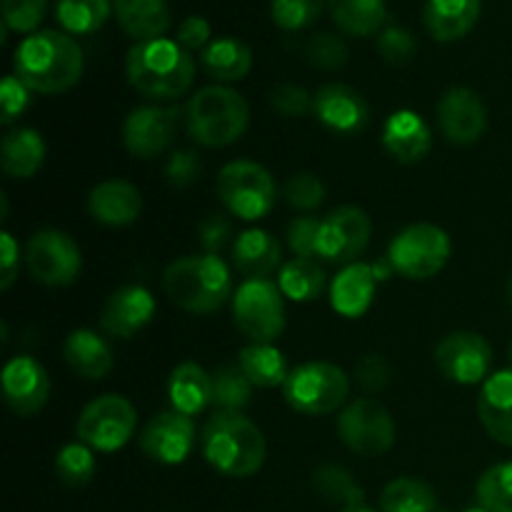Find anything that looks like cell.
<instances>
[{
    "mask_svg": "<svg viewBox=\"0 0 512 512\" xmlns=\"http://www.w3.org/2000/svg\"><path fill=\"white\" fill-rule=\"evenodd\" d=\"M25 265L33 280L48 288H63L78 278L83 255L63 230H38L25 245Z\"/></svg>",
    "mask_w": 512,
    "mask_h": 512,
    "instance_id": "cell-12",
    "label": "cell"
},
{
    "mask_svg": "<svg viewBox=\"0 0 512 512\" xmlns=\"http://www.w3.org/2000/svg\"><path fill=\"white\" fill-rule=\"evenodd\" d=\"M508 363H510V370H512V343H510V350H508Z\"/></svg>",
    "mask_w": 512,
    "mask_h": 512,
    "instance_id": "cell-56",
    "label": "cell"
},
{
    "mask_svg": "<svg viewBox=\"0 0 512 512\" xmlns=\"http://www.w3.org/2000/svg\"><path fill=\"white\" fill-rule=\"evenodd\" d=\"M30 103V90L15 75H8L0 85V123L10 125L18 115L25 113Z\"/></svg>",
    "mask_w": 512,
    "mask_h": 512,
    "instance_id": "cell-49",
    "label": "cell"
},
{
    "mask_svg": "<svg viewBox=\"0 0 512 512\" xmlns=\"http://www.w3.org/2000/svg\"><path fill=\"white\" fill-rule=\"evenodd\" d=\"M168 398L173 410L193 418L213 405V378L193 360L175 365L168 378Z\"/></svg>",
    "mask_w": 512,
    "mask_h": 512,
    "instance_id": "cell-28",
    "label": "cell"
},
{
    "mask_svg": "<svg viewBox=\"0 0 512 512\" xmlns=\"http://www.w3.org/2000/svg\"><path fill=\"white\" fill-rule=\"evenodd\" d=\"M155 315V298L143 285H123L105 303L100 325L108 335L120 340L133 338Z\"/></svg>",
    "mask_w": 512,
    "mask_h": 512,
    "instance_id": "cell-20",
    "label": "cell"
},
{
    "mask_svg": "<svg viewBox=\"0 0 512 512\" xmlns=\"http://www.w3.org/2000/svg\"><path fill=\"white\" fill-rule=\"evenodd\" d=\"M390 378H393V370L383 355H363L355 365V380L365 393H380V390L388 388Z\"/></svg>",
    "mask_w": 512,
    "mask_h": 512,
    "instance_id": "cell-48",
    "label": "cell"
},
{
    "mask_svg": "<svg viewBox=\"0 0 512 512\" xmlns=\"http://www.w3.org/2000/svg\"><path fill=\"white\" fill-rule=\"evenodd\" d=\"M143 195L128 180H105L88 195V213L95 223L108 228H125L140 218Z\"/></svg>",
    "mask_w": 512,
    "mask_h": 512,
    "instance_id": "cell-21",
    "label": "cell"
},
{
    "mask_svg": "<svg viewBox=\"0 0 512 512\" xmlns=\"http://www.w3.org/2000/svg\"><path fill=\"white\" fill-rule=\"evenodd\" d=\"M138 428V413L133 403L123 395H100L88 403L75 423V435L80 443L100 453H115L123 448Z\"/></svg>",
    "mask_w": 512,
    "mask_h": 512,
    "instance_id": "cell-10",
    "label": "cell"
},
{
    "mask_svg": "<svg viewBox=\"0 0 512 512\" xmlns=\"http://www.w3.org/2000/svg\"><path fill=\"white\" fill-rule=\"evenodd\" d=\"M438 512H445V510H438Z\"/></svg>",
    "mask_w": 512,
    "mask_h": 512,
    "instance_id": "cell-58",
    "label": "cell"
},
{
    "mask_svg": "<svg viewBox=\"0 0 512 512\" xmlns=\"http://www.w3.org/2000/svg\"><path fill=\"white\" fill-rule=\"evenodd\" d=\"M3 398L20 418L40 413L50 398V378L30 355H18L3 368Z\"/></svg>",
    "mask_w": 512,
    "mask_h": 512,
    "instance_id": "cell-18",
    "label": "cell"
},
{
    "mask_svg": "<svg viewBox=\"0 0 512 512\" xmlns=\"http://www.w3.org/2000/svg\"><path fill=\"white\" fill-rule=\"evenodd\" d=\"M478 418L495 443L512 448V370L493 373L478 398Z\"/></svg>",
    "mask_w": 512,
    "mask_h": 512,
    "instance_id": "cell-24",
    "label": "cell"
},
{
    "mask_svg": "<svg viewBox=\"0 0 512 512\" xmlns=\"http://www.w3.org/2000/svg\"><path fill=\"white\" fill-rule=\"evenodd\" d=\"M313 485L318 495H323L328 503H338L343 508L365 503L363 490L355 485L353 475L345 468H338V465H323V468L315 470Z\"/></svg>",
    "mask_w": 512,
    "mask_h": 512,
    "instance_id": "cell-38",
    "label": "cell"
},
{
    "mask_svg": "<svg viewBox=\"0 0 512 512\" xmlns=\"http://www.w3.org/2000/svg\"><path fill=\"white\" fill-rule=\"evenodd\" d=\"M270 103H273L275 113L285 115V118H303V115L313 113V95L293 83L278 85L270 95Z\"/></svg>",
    "mask_w": 512,
    "mask_h": 512,
    "instance_id": "cell-47",
    "label": "cell"
},
{
    "mask_svg": "<svg viewBox=\"0 0 512 512\" xmlns=\"http://www.w3.org/2000/svg\"><path fill=\"white\" fill-rule=\"evenodd\" d=\"M200 450L213 470L225 478H250L268 455L265 435L240 413H215L200 433Z\"/></svg>",
    "mask_w": 512,
    "mask_h": 512,
    "instance_id": "cell-3",
    "label": "cell"
},
{
    "mask_svg": "<svg viewBox=\"0 0 512 512\" xmlns=\"http://www.w3.org/2000/svg\"><path fill=\"white\" fill-rule=\"evenodd\" d=\"M320 228H323V220L313 218V215L295 218L288 225V245L295 258H318Z\"/></svg>",
    "mask_w": 512,
    "mask_h": 512,
    "instance_id": "cell-46",
    "label": "cell"
},
{
    "mask_svg": "<svg viewBox=\"0 0 512 512\" xmlns=\"http://www.w3.org/2000/svg\"><path fill=\"white\" fill-rule=\"evenodd\" d=\"M0 263H3L0 290H8L10 285L15 283V278H18V263H20V248L8 230H3V235H0Z\"/></svg>",
    "mask_w": 512,
    "mask_h": 512,
    "instance_id": "cell-53",
    "label": "cell"
},
{
    "mask_svg": "<svg viewBox=\"0 0 512 512\" xmlns=\"http://www.w3.org/2000/svg\"><path fill=\"white\" fill-rule=\"evenodd\" d=\"M113 8L120 28L138 43L163 38L170 28L168 0H115Z\"/></svg>",
    "mask_w": 512,
    "mask_h": 512,
    "instance_id": "cell-30",
    "label": "cell"
},
{
    "mask_svg": "<svg viewBox=\"0 0 512 512\" xmlns=\"http://www.w3.org/2000/svg\"><path fill=\"white\" fill-rule=\"evenodd\" d=\"M230 235H233V225H230V220L220 213L208 215V218L198 225V240L205 248V253H218V250L228 243Z\"/></svg>",
    "mask_w": 512,
    "mask_h": 512,
    "instance_id": "cell-51",
    "label": "cell"
},
{
    "mask_svg": "<svg viewBox=\"0 0 512 512\" xmlns=\"http://www.w3.org/2000/svg\"><path fill=\"white\" fill-rule=\"evenodd\" d=\"M370 233H373V225H370L365 210L355 208V205L335 208L320 228L318 255L328 263L343 265V268L358 263V258L368 248Z\"/></svg>",
    "mask_w": 512,
    "mask_h": 512,
    "instance_id": "cell-14",
    "label": "cell"
},
{
    "mask_svg": "<svg viewBox=\"0 0 512 512\" xmlns=\"http://www.w3.org/2000/svg\"><path fill=\"white\" fill-rule=\"evenodd\" d=\"M438 125L448 143L473 145L483 138L488 128V108L475 90L455 85L440 98Z\"/></svg>",
    "mask_w": 512,
    "mask_h": 512,
    "instance_id": "cell-17",
    "label": "cell"
},
{
    "mask_svg": "<svg viewBox=\"0 0 512 512\" xmlns=\"http://www.w3.org/2000/svg\"><path fill=\"white\" fill-rule=\"evenodd\" d=\"M238 365L253 388H283L290 375L285 355L275 345H245L238 355Z\"/></svg>",
    "mask_w": 512,
    "mask_h": 512,
    "instance_id": "cell-32",
    "label": "cell"
},
{
    "mask_svg": "<svg viewBox=\"0 0 512 512\" xmlns=\"http://www.w3.org/2000/svg\"><path fill=\"white\" fill-rule=\"evenodd\" d=\"M350 378L343 368L325 360H313L290 370L283 385V398L300 415H328L345 405Z\"/></svg>",
    "mask_w": 512,
    "mask_h": 512,
    "instance_id": "cell-6",
    "label": "cell"
},
{
    "mask_svg": "<svg viewBox=\"0 0 512 512\" xmlns=\"http://www.w3.org/2000/svg\"><path fill=\"white\" fill-rule=\"evenodd\" d=\"M125 73L143 98L168 103L193 85L195 60L178 40H143L128 50Z\"/></svg>",
    "mask_w": 512,
    "mask_h": 512,
    "instance_id": "cell-2",
    "label": "cell"
},
{
    "mask_svg": "<svg viewBox=\"0 0 512 512\" xmlns=\"http://www.w3.org/2000/svg\"><path fill=\"white\" fill-rule=\"evenodd\" d=\"M313 115L333 133L355 135L368 125L370 108L350 85L328 83L313 95Z\"/></svg>",
    "mask_w": 512,
    "mask_h": 512,
    "instance_id": "cell-19",
    "label": "cell"
},
{
    "mask_svg": "<svg viewBox=\"0 0 512 512\" xmlns=\"http://www.w3.org/2000/svg\"><path fill=\"white\" fill-rule=\"evenodd\" d=\"M328 0H270L273 20L285 30H300L315 23Z\"/></svg>",
    "mask_w": 512,
    "mask_h": 512,
    "instance_id": "cell-41",
    "label": "cell"
},
{
    "mask_svg": "<svg viewBox=\"0 0 512 512\" xmlns=\"http://www.w3.org/2000/svg\"><path fill=\"white\" fill-rule=\"evenodd\" d=\"M185 130L203 148L233 145L248 130V100L228 85H205L183 110Z\"/></svg>",
    "mask_w": 512,
    "mask_h": 512,
    "instance_id": "cell-5",
    "label": "cell"
},
{
    "mask_svg": "<svg viewBox=\"0 0 512 512\" xmlns=\"http://www.w3.org/2000/svg\"><path fill=\"white\" fill-rule=\"evenodd\" d=\"M175 40H178L188 53L190 50H205L210 43V23L205 18H200V15H188V18L180 23Z\"/></svg>",
    "mask_w": 512,
    "mask_h": 512,
    "instance_id": "cell-52",
    "label": "cell"
},
{
    "mask_svg": "<svg viewBox=\"0 0 512 512\" xmlns=\"http://www.w3.org/2000/svg\"><path fill=\"white\" fill-rule=\"evenodd\" d=\"M218 195L230 215L240 220L265 218L278 203V185L268 168L253 160H233L218 175Z\"/></svg>",
    "mask_w": 512,
    "mask_h": 512,
    "instance_id": "cell-7",
    "label": "cell"
},
{
    "mask_svg": "<svg viewBox=\"0 0 512 512\" xmlns=\"http://www.w3.org/2000/svg\"><path fill=\"white\" fill-rule=\"evenodd\" d=\"M330 15L348 35H373L385 23V0H328Z\"/></svg>",
    "mask_w": 512,
    "mask_h": 512,
    "instance_id": "cell-34",
    "label": "cell"
},
{
    "mask_svg": "<svg viewBox=\"0 0 512 512\" xmlns=\"http://www.w3.org/2000/svg\"><path fill=\"white\" fill-rule=\"evenodd\" d=\"M233 318L255 345H273L285 330V295L270 280H245L233 295Z\"/></svg>",
    "mask_w": 512,
    "mask_h": 512,
    "instance_id": "cell-9",
    "label": "cell"
},
{
    "mask_svg": "<svg viewBox=\"0 0 512 512\" xmlns=\"http://www.w3.org/2000/svg\"><path fill=\"white\" fill-rule=\"evenodd\" d=\"M465 512H488V510H483V508H473V510H465Z\"/></svg>",
    "mask_w": 512,
    "mask_h": 512,
    "instance_id": "cell-57",
    "label": "cell"
},
{
    "mask_svg": "<svg viewBox=\"0 0 512 512\" xmlns=\"http://www.w3.org/2000/svg\"><path fill=\"white\" fill-rule=\"evenodd\" d=\"M278 285L288 300L310 303L325 290V270L315 258H293L280 268Z\"/></svg>",
    "mask_w": 512,
    "mask_h": 512,
    "instance_id": "cell-33",
    "label": "cell"
},
{
    "mask_svg": "<svg viewBox=\"0 0 512 512\" xmlns=\"http://www.w3.org/2000/svg\"><path fill=\"white\" fill-rule=\"evenodd\" d=\"M200 170H203V165L193 150H178L165 163V178L173 188H190L198 180Z\"/></svg>",
    "mask_w": 512,
    "mask_h": 512,
    "instance_id": "cell-50",
    "label": "cell"
},
{
    "mask_svg": "<svg viewBox=\"0 0 512 512\" xmlns=\"http://www.w3.org/2000/svg\"><path fill=\"white\" fill-rule=\"evenodd\" d=\"M340 512H375V510H370L368 505L360 503V505H350V508H343Z\"/></svg>",
    "mask_w": 512,
    "mask_h": 512,
    "instance_id": "cell-54",
    "label": "cell"
},
{
    "mask_svg": "<svg viewBox=\"0 0 512 512\" xmlns=\"http://www.w3.org/2000/svg\"><path fill=\"white\" fill-rule=\"evenodd\" d=\"M55 473L68 488H85L95 475L93 450L85 443H68L55 455Z\"/></svg>",
    "mask_w": 512,
    "mask_h": 512,
    "instance_id": "cell-39",
    "label": "cell"
},
{
    "mask_svg": "<svg viewBox=\"0 0 512 512\" xmlns=\"http://www.w3.org/2000/svg\"><path fill=\"white\" fill-rule=\"evenodd\" d=\"M13 70L30 93L58 95L83 75V50L68 33L35 30L15 48Z\"/></svg>",
    "mask_w": 512,
    "mask_h": 512,
    "instance_id": "cell-1",
    "label": "cell"
},
{
    "mask_svg": "<svg viewBox=\"0 0 512 512\" xmlns=\"http://www.w3.org/2000/svg\"><path fill=\"white\" fill-rule=\"evenodd\" d=\"M383 512H438V498L423 480L398 478L380 493Z\"/></svg>",
    "mask_w": 512,
    "mask_h": 512,
    "instance_id": "cell-35",
    "label": "cell"
},
{
    "mask_svg": "<svg viewBox=\"0 0 512 512\" xmlns=\"http://www.w3.org/2000/svg\"><path fill=\"white\" fill-rule=\"evenodd\" d=\"M378 273L373 263H350L330 283V305L343 318H363L378 290Z\"/></svg>",
    "mask_w": 512,
    "mask_h": 512,
    "instance_id": "cell-22",
    "label": "cell"
},
{
    "mask_svg": "<svg viewBox=\"0 0 512 512\" xmlns=\"http://www.w3.org/2000/svg\"><path fill=\"white\" fill-rule=\"evenodd\" d=\"M478 503L488 512H512V460L485 470L478 480Z\"/></svg>",
    "mask_w": 512,
    "mask_h": 512,
    "instance_id": "cell-40",
    "label": "cell"
},
{
    "mask_svg": "<svg viewBox=\"0 0 512 512\" xmlns=\"http://www.w3.org/2000/svg\"><path fill=\"white\" fill-rule=\"evenodd\" d=\"M140 450L160 465H180L195 448V423L190 415L168 410L158 413L140 430Z\"/></svg>",
    "mask_w": 512,
    "mask_h": 512,
    "instance_id": "cell-15",
    "label": "cell"
},
{
    "mask_svg": "<svg viewBox=\"0 0 512 512\" xmlns=\"http://www.w3.org/2000/svg\"><path fill=\"white\" fill-rule=\"evenodd\" d=\"M508 303H510V308H512V278H510V283H508Z\"/></svg>",
    "mask_w": 512,
    "mask_h": 512,
    "instance_id": "cell-55",
    "label": "cell"
},
{
    "mask_svg": "<svg viewBox=\"0 0 512 512\" xmlns=\"http://www.w3.org/2000/svg\"><path fill=\"white\" fill-rule=\"evenodd\" d=\"M453 243L443 228L433 223H415L400 230L388 245V260L395 273L408 280H428L448 265Z\"/></svg>",
    "mask_w": 512,
    "mask_h": 512,
    "instance_id": "cell-8",
    "label": "cell"
},
{
    "mask_svg": "<svg viewBox=\"0 0 512 512\" xmlns=\"http://www.w3.org/2000/svg\"><path fill=\"white\" fill-rule=\"evenodd\" d=\"M45 140L33 128H15L0 143V168L8 178L28 180L43 168Z\"/></svg>",
    "mask_w": 512,
    "mask_h": 512,
    "instance_id": "cell-29",
    "label": "cell"
},
{
    "mask_svg": "<svg viewBox=\"0 0 512 512\" xmlns=\"http://www.w3.org/2000/svg\"><path fill=\"white\" fill-rule=\"evenodd\" d=\"M180 110L175 105H143L123 123V143L130 155L150 160L163 153L178 133Z\"/></svg>",
    "mask_w": 512,
    "mask_h": 512,
    "instance_id": "cell-16",
    "label": "cell"
},
{
    "mask_svg": "<svg viewBox=\"0 0 512 512\" xmlns=\"http://www.w3.org/2000/svg\"><path fill=\"white\" fill-rule=\"evenodd\" d=\"M435 363L440 373L458 385H478L488 380L493 348L473 330H455L445 335L435 348Z\"/></svg>",
    "mask_w": 512,
    "mask_h": 512,
    "instance_id": "cell-13",
    "label": "cell"
},
{
    "mask_svg": "<svg viewBox=\"0 0 512 512\" xmlns=\"http://www.w3.org/2000/svg\"><path fill=\"white\" fill-rule=\"evenodd\" d=\"M0 10H3L5 28L30 35L45 18L48 0H0Z\"/></svg>",
    "mask_w": 512,
    "mask_h": 512,
    "instance_id": "cell-42",
    "label": "cell"
},
{
    "mask_svg": "<svg viewBox=\"0 0 512 512\" xmlns=\"http://www.w3.org/2000/svg\"><path fill=\"white\" fill-rule=\"evenodd\" d=\"M280 258L283 250L278 238L268 230L250 228L233 243V265L245 280H270V275L280 268Z\"/></svg>",
    "mask_w": 512,
    "mask_h": 512,
    "instance_id": "cell-25",
    "label": "cell"
},
{
    "mask_svg": "<svg viewBox=\"0 0 512 512\" xmlns=\"http://www.w3.org/2000/svg\"><path fill=\"white\" fill-rule=\"evenodd\" d=\"M378 53L390 65H405L418 53V43H415V35L410 30L400 28V25H390V28L380 30Z\"/></svg>",
    "mask_w": 512,
    "mask_h": 512,
    "instance_id": "cell-45",
    "label": "cell"
},
{
    "mask_svg": "<svg viewBox=\"0 0 512 512\" xmlns=\"http://www.w3.org/2000/svg\"><path fill=\"white\" fill-rule=\"evenodd\" d=\"M480 10L483 0H425L423 20L435 40L453 43L475 28Z\"/></svg>",
    "mask_w": 512,
    "mask_h": 512,
    "instance_id": "cell-26",
    "label": "cell"
},
{
    "mask_svg": "<svg viewBox=\"0 0 512 512\" xmlns=\"http://www.w3.org/2000/svg\"><path fill=\"white\" fill-rule=\"evenodd\" d=\"M200 65H203V70L210 78L218 80V85L235 83V80H243L250 73L253 53H250V48L243 40L218 38L210 40L208 48L200 53Z\"/></svg>",
    "mask_w": 512,
    "mask_h": 512,
    "instance_id": "cell-31",
    "label": "cell"
},
{
    "mask_svg": "<svg viewBox=\"0 0 512 512\" xmlns=\"http://www.w3.org/2000/svg\"><path fill=\"white\" fill-rule=\"evenodd\" d=\"M338 438L348 450L363 458H378L395 443L393 415L370 398H358L338 415Z\"/></svg>",
    "mask_w": 512,
    "mask_h": 512,
    "instance_id": "cell-11",
    "label": "cell"
},
{
    "mask_svg": "<svg viewBox=\"0 0 512 512\" xmlns=\"http://www.w3.org/2000/svg\"><path fill=\"white\" fill-rule=\"evenodd\" d=\"M383 145L398 163L415 165L428 158L433 133L415 110H395L383 125Z\"/></svg>",
    "mask_w": 512,
    "mask_h": 512,
    "instance_id": "cell-23",
    "label": "cell"
},
{
    "mask_svg": "<svg viewBox=\"0 0 512 512\" xmlns=\"http://www.w3.org/2000/svg\"><path fill=\"white\" fill-rule=\"evenodd\" d=\"M213 405L220 413H240L253 398V383L240 365H220L213 375Z\"/></svg>",
    "mask_w": 512,
    "mask_h": 512,
    "instance_id": "cell-36",
    "label": "cell"
},
{
    "mask_svg": "<svg viewBox=\"0 0 512 512\" xmlns=\"http://www.w3.org/2000/svg\"><path fill=\"white\" fill-rule=\"evenodd\" d=\"M285 200L295 210H315L325 200V185L318 175L313 173H295L285 183Z\"/></svg>",
    "mask_w": 512,
    "mask_h": 512,
    "instance_id": "cell-44",
    "label": "cell"
},
{
    "mask_svg": "<svg viewBox=\"0 0 512 512\" xmlns=\"http://www.w3.org/2000/svg\"><path fill=\"white\" fill-rule=\"evenodd\" d=\"M163 290L170 303L193 315L215 313L235 295L228 265L213 253L173 260L163 273Z\"/></svg>",
    "mask_w": 512,
    "mask_h": 512,
    "instance_id": "cell-4",
    "label": "cell"
},
{
    "mask_svg": "<svg viewBox=\"0 0 512 512\" xmlns=\"http://www.w3.org/2000/svg\"><path fill=\"white\" fill-rule=\"evenodd\" d=\"M305 55L320 70H340L348 63V45L333 33H318L305 45Z\"/></svg>",
    "mask_w": 512,
    "mask_h": 512,
    "instance_id": "cell-43",
    "label": "cell"
},
{
    "mask_svg": "<svg viewBox=\"0 0 512 512\" xmlns=\"http://www.w3.org/2000/svg\"><path fill=\"white\" fill-rule=\"evenodd\" d=\"M110 0H58L55 15L68 33H93L108 20Z\"/></svg>",
    "mask_w": 512,
    "mask_h": 512,
    "instance_id": "cell-37",
    "label": "cell"
},
{
    "mask_svg": "<svg viewBox=\"0 0 512 512\" xmlns=\"http://www.w3.org/2000/svg\"><path fill=\"white\" fill-rule=\"evenodd\" d=\"M63 355L68 368L85 380H103L113 370V350L95 330H73L65 338Z\"/></svg>",
    "mask_w": 512,
    "mask_h": 512,
    "instance_id": "cell-27",
    "label": "cell"
}]
</instances>
